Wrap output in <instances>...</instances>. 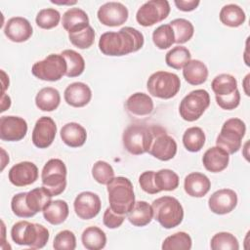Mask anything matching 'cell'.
Masks as SVG:
<instances>
[{
	"label": "cell",
	"instance_id": "cell-1",
	"mask_svg": "<svg viewBox=\"0 0 250 250\" xmlns=\"http://www.w3.org/2000/svg\"><path fill=\"white\" fill-rule=\"evenodd\" d=\"M144 43L145 38L141 31L125 26L117 32L103 33L99 40V49L105 56L121 57L139 51Z\"/></svg>",
	"mask_w": 250,
	"mask_h": 250
},
{
	"label": "cell",
	"instance_id": "cell-2",
	"mask_svg": "<svg viewBox=\"0 0 250 250\" xmlns=\"http://www.w3.org/2000/svg\"><path fill=\"white\" fill-rule=\"evenodd\" d=\"M109 207L117 214L126 215L135 204L134 188L128 178L114 177L107 185Z\"/></svg>",
	"mask_w": 250,
	"mask_h": 250
},
{
	"label": "cell",
	"instance_id": "cell-3",
	"mask_svg": "<svg viewBox=\"0 0 250 250\" xmlns=\"http://www.w3.org/2000/svg\"><path fill=\"white\" fill-rule=\"evenodd\" d=\"M11 237L18 245L28 246L31 249H41L48 242L50 234L48 229L40 224L20 221L13 225Z\"/></svg>",
	"mask_w": 250,
	"mask_h": 250
},
{
	"label": "cell",
	"instance_id": "cell-4",
	"mask_svg": "<svg viewBox=\"0 0 250 250\" xmlns=\"http://www.w3.org/2000/svg\"><path fill=\"white\" fill-rule=\"evenodd\" d=\"M153 218L164 229L178 227L184 219V209L180 201L169 195L161 196L152 201Z\"/></svg>",
	"mask_w": 250,
	"mask_h": 250
},
{
	"label": "cell",
	"instance_id": "cell-5",
	"mask_svg": "<svg viewBox=\"0 0 250 250\" xmlns=\"http://www.w3.org/2000/svg\"><path fill=\"white\" fill-rule=\"evenodd\" d=\"M153 139L152 125L131 124L123 132L124 148L131 154L141 155L148 151Z\"/></svg>",
	"mask_w": 250,
	"mask_h": 250
},
{
	"label": "cell",
	"instance_id": "cell-6",
	"mask_svg": "<svg viewBox=\"0 0 250 250\" xmlns=\"http://www.w3.org/2000/svg\"><path fill=\"white\" fill-rule=\"evenodd\" d=\"M245 133L246 125L241 119L229 118L223 124L216 140V146L226 150L229 154H233L241 147Z\"/></svg>",
	"mask_w": 250,
	"mask_h": 250
},
{
	"label": "cell",
	"instance_id": "cell-7",
	"mask_svg": "<svg viewBox=\"0 0 250 250\" xmlns=\"http://www.w3.org/2000/svg\"><path fill=\"white\" fill-rule=\"evenodd\" d=\"M66 166L62 160L52 158L46 162L42 169V186L53 195L62 193L66 188Z\"/></svg>",
	"mask_w": 250,
	"mask_h": 250
},
{
	"label": "cell",
	"instance_id": "cell-8",
	"mask_svg": "<svg viewBox=\"0 0 250 250\" xmlns=\"http://www.w3.org/2000/svg\"><path fill=\"white\" fill-rule=\"evenodd\" d=\"M146 87L151 96L168 100L175 97L180 91L181 80L175 73L159 70L149 76Z\"/></svg>",
	"mask_w": 250,
	"mask_h": 250
},
{
	"label": "cell",
	"instance_id": "cell-9",
	"mask_svg": "<svg viewBox=\"0 0 250 250\" xmlns=\"http://www.w3.org/2000/svg\"><path fill=\"white\" fill-rule=\"evenodd\" d=\"M210 105V95L206 90L197 89L188 93L181 102L179 112L181 117L188 122L201 117Z\"/></svg>",
	"mask_w": 250,
	"mask_h": 250
},
{
	"label": "cell",
	"instance_id": "cell-10",
	"mask_svg": "<svg viewBox=\"0 0 250 250\" xmlns=\"http://www.w3.org/2000/svg\"><path fill=\"white\" fill-rule=\"evenodd\" d=\"M32 74L40 80L55 82L66 73V62L61 54H50L44 60L36 62L31 67Z\"/></svg>",
	"mask_w": 250,
	"mask_h": 250
},
{
	"label": "cell",
	"instance_id": "cell-11",
	"mask_svg": "<svg viewBox=\"0 0 250 250\" xmlns=\"http://www.w3.org/2000/svg\"><path fill=\"white\" fill-rule=\"evenodd\" d=\"M153 139L148 153L161 161H168L177 153V143L159 125H152Z\"/></svg>",
	"mask_w": 250,
	"mask_h": 250
},
{
	"label": "cell",
	"instance_id": "cell-12",
	"mask_svg": "<svg viewBox=\"0 0 250 250\" xmlns=\"http://www.w3.org/2000/svg\"><path fill=\"white\" fill-rule=\"evenodd\" d=\"M170 14V4L166 0H150L143 4L136 14V20L142 26H151L165 20Z\"/></svg>",
	"mask_w": 250,
	"mask_h": 250
},
{
	"label": "cell",
	"instance_id": "cell-13",
	"mask_svg": "<svg viewBox=\"0 0 250 250\" xmlns=\"http://www.w3.org/2000/svg\"><path fill=\"white\" fill-rule=\"evenodd\" d=\"M129 12L120 2H106L102 5L97 13L100 22L106 26H119L128 20Z\"/></svg>",
	"mask_w": 250,
	"mask_h": 250
},
{
	"label": "cell",
	"instance_id": "cell-14",
	"mask_svg": "<svg viewBox=\"0 0 250 250\" xmlns=\"http://www.w3.org/2000/svg\"><path fill=\"white\" fill-rule=\"evenodd\" d=\"M27 133L26 121L19 116L7 115L0 118V139L6 142L22 140Z\"/></svg>",
	"mask_w": 250,
	"mask_h": 250
},
{
	"label": "cell",
	"instance_id": "cell-15",
	"mask_svg": "<svg viewBox=\"0 0 250 250\" xmlns=\"http://www.w3.org/2000/svg\"><path fill=\"white\" fill-rule=\"evenodd\" d=\"M75 214L82 220H91L101 211L102 203L98 194L92 191L79 193L73 202Z\"/></svg>",
	"mask_w": 250,
	"mask_h": 250
},
{
	"label": "cell",
	"instance_id": "cell-16",
	"mask_svg": "<svg viewBox=\"0 0 250 250\" xmlns=\"http://www.w3.org/2000/svg\"><path fill=\"white\" fill-rule=\"evenodd\" d=\"M57 125L49 116L40 117L32 131V143L38 148H47L50 146L56 137Z\"/></svg>",
	"mask_w": 250,
	"mask_h": 250
},
{
	"label": "cell",
	"instance_id": "cell-17",
	"mask_svg": "<svg viewBox=\"0 0 250 250\" xmlns=\"http://www.w3.org/2000/svg\"><path fill=\"white\" fill-rule=\"evenodd\" d=\"M9 181L16 187H25L36 182L38 179V168L30 161H22L15 164L9 170Z\"/></svg>",
	"mask_w": 250,
	"mask_h": 250
},
{
	"label": "cell",
	"instance_id": "cell-18",
	"mask_svg": "<svg viewBox=\"0 0 250 250\" xmlns=\"http://www.w3.org/2000/svg\"><path fill=\"white\" fill-rule=\"evenodd\" d=\"M237 205V194L230 188H222L215 191L208 200L209 209L218 215L230 213Z\"/></svg>",
	"mask_w": 250,
	"mask_h": 250
},
{
	"label": "cell",
	"instance_id": "cell-19",
	"mask_svg": "<svg viewBox=\"0 0 250 250\" xmlns=\"http://www.w3.org/2000/svg\"><path fill=\"white\" fill-rule=\"evenodd\" d=\"M4 33L11 41L21 43L31 37L33 29L31 23L25 18L14 17L6 22Z\"/></svg>",
	"mask_w": 250,
	"mask_h": 250
},
{
	"label": "cell",
	"instance_id": "cell-20",
	"mask_svg": "<svg viewBox=\"0 0 250 250\" xmlns=\"http://www.w3.org/2000/svg\"><path fill=\"white\" fill-rule=\"evenodd\" d=\"M63 97L67 104L73 107H83L91 101L92 91L83 82H73L65 88Z\"/></svg>",
	"mask_w": 250,
	"mask_h": 250
},
{
	"label": "cell",
	"instance_id": "cell-21",
	"mask_svg": "<svg viewBox=\"0 0 250 250\" xmlns=\"http://www.w3.org/2000/svg\"><path fill=\"white\" fill-rule=\"evenodd\" d=\"M184 188L188 195L200 198L210 190L211 182L206 175L199 172H192L185 178Z\"/></svg>",
	"mask_w": 250,
	"mask_h": 250
},
{
	"label": "cell",
	"instance_id": "cell-22",
	"mask_svg": "<svg viewBox=\"0 0 250 250\" xmlns=\"http://www.w3.org/2000/svg\"><path fill=\"white\" fill-rule=\"evenodd\" d=\"M205 169L212 173H219L225 170L229 162V154L220 146L208 148L202 157Z\"/></svg>",
	"mask_w": 250,
	"mask_h": 250
},
{
	"label": "cell",
	"instance_id": "cell-23",
	"mask_svg": "<svg viewBox=\"0 0 250 250\" xmlns=\"http://www.w3.org/2000/svg\"><path fill=\"white\" fill-rule=\"evenodd\" d=\"M125 106L131 115L145 117L153 111V101L147 94L137 92L127 99Z\"/></svg>",
	"mask_w": 250,
	"mask_h": 250
},
{
	"label": "cell",
	"instance_id": "cell-24",
	"mask_svg": "<svg viewBox=\"0 0 250 250\" xmlns=\"http://www.w3.org/2000/svg\"><path fill=\"white\" fill-rule=\"evenodd\" d=\"M62 24L68 34L78 32L90 25L89 17L86 12L80 8H70L62 15Z\"/></svg>",
	"mask_w": 250,
	"mask_h": 250
},
{
	"label": "cell",
	"instance_id": "cell-25",
	"mask_svg": "<svg viewBox=\"0 0 250 250\" xmlns=\"http://www.w3.org/2000/svg\"><path fill=\"white\" fill-rule=\"evenodd\" d=\"M60 136L62 142L70 147L82 146L87 140L85 128L76 122H69L63 125L61 129Z\"/></svg>",
	"mask_w": 250,
	"mask_h": 250
},
{
	"label": "cell",
	"instance_id": "cell-26",
	"mask_svg": "<svg viewBox=\"0 0 250 250\" xmlns=\"http://www.w3.org/2000/svg\"><path fill=\"white\" fill-rule=\"evenodd\" d=\"M183 76L190 85H201L208 78V68L199 60H190L183 67Z\"/></svg>",
	"mask_w": 250,
	"mask_h": 250
},
{
	"label": "cell",
	"instance_id": "cell-27",
	"mask_svg": "<svg viewBox=\"0 0 250 250\" xmlns=\"http://www.w3.org/2000/svg\"><path fill=\"white\" fill-rule=\"evenodd\" d=\"M44 219L51 225L57 226L62 224L68 217L69 209L68 205L64 200L58 199L52 200L44 209H43Z\"/></svg>",
	"mask_w": 250,
	"mask_h": 250
},
{
	"label": "cell",
	"instance_id": "cell-28",
	"mask_svg": "<svg viewBox=\"0 0 250 250\" xmlns=\"http://www.w3.org/2000/svg\"><path fill=\"white\" fill-rule=\"evenodd\" d=\"M128 221L135 227H145L153 219V210L146 201L135 202L133 208L127 213Z\"/></svg>",
	"mask_w": 250,
	"mask_h": 250
},
{
	"label": "cell",
	"instance_id": "cell-29",
	"mask_svg": "<svg viewBox=\"0 0 250 250\" xmlns=\"http://www.w3.org/2000/svg\"><path fill=\"white\" fill-rule=\"evenodd\" d=\"M61 103L60 92L53 87L42 88L35 97V104L42 111H53Z\"/></svg>",
	"mask_w": 250,
	"mask_h": 250
},
{
	"label": "cell",
	"instance_id": "cell-30",
	"mask_svg": "<svg viewBox=\"0 0 250 250\" xmlns=\"http://www.w3.org/2000/svg\"><path fill=\"white\" fill-rule=\"evenodd\" d=\"M53 195L42 186L26 192V204L28 208L36 215L52 201Z\"/></svg>",
	"mask_w": 250,
	"mask_h": 250
},
{
	"label": "cell",
	"instance_id": "cell-31",
	"mask_svg": "<svg viewBox=\"0 0 250 250\" xmlns=\"http://www.w3.org/2000/svg\"><path fill=\"white\" fill-rule=\"evenodd\" d=\"M219 18L223 24L229 27H238L246 20L244 11L236 4L225 5L220 11Z\"/></svg>",
	"mask_w": 250,
	"mask_h": 250
},
{
	"label": "cell",
	"instance_id": "cell-32",
	"mask_svg": "<svg viewBox=\"0 0 250 250\" xmlns=\"http://www.w3.org/2000/svg\"><path fill=\"white\" fill-rule=\"evenodd\" d=\"M81 241L88 250H101L106 244V235L98 227H88L82 232Z\"/></svg>",
	"mask_w": 250,
	"mask_h": 250
},
{
	"label": "cell",
	"instance_id": "cell-33",
	"mask_svg": "<svg viewBox=\"0 0 250 250\" xmlns=\"http://www.w3.org/2000/svg\"><path fill=\"white\" fill-rule=\"evenodd\" d=\"M61 55L64 58L66 62V73L67 77H77L81 75L85 69V61L83 57L74 50L66 49L63 50Z\"/></svg>",
	"mask_w": 250,
	"mask_h": 250
},
{
	"label": "cell",
	"instance_id": "cell-34",
	"mask_svg": "<svg viewBox=\"0 0 250 250\" xmlns=\"http://www.w3.org/2000/svg\"><path fill=\"white\" fill-rule=\"evenodd\" d=\"M205 134L200 127H189L183 135V144L187 150L197 152L205 145Z\"/></svg>",
	"mask_w": 250,
	"mask_h": 250
},
{
	"label": "cell",
	"instance_id": "cell-35",
	"mask_svg": "<svg viewBox=\"0 0 250 250\" xmlns=\"http://www.w3.org/2000/svg\"><path fill=\"white\" fill-rule=\"evenodd\" d=\"M211 87L215 96H227L237 90V81L234 76L228 73H222L213 79Z\"/></svg>",
	"mask_w": 250,
	"mask_h": 250
},
{
	"label": "cell",
	"instance_id": "cell-36",
	"mask_svg": "<svg viewBox=\"0 0 250 250\" xmlns=\"http://www.w3.org/2000/svg\"><path fill=\"white\" fill-rule=\"evenodd\" d=\"M179 176L170 169H161L154 172V183L160 191L175 190L179 187Z\"/></svg>",
	"mask_w": 250,
	"mask_h": 250
},
{
	"label": "cell",
	"instance_id": "cell-37",
	"mask_svg": "<svg viewBox=\"0 0 250 250\" xmlns=\"http://www.w3.org/2000/svg\"><path fill=\"white\" fill-rule=\"evenodd\" d=\"M175 35V43L184 44L191 39L194 33L192 23L186 19H176L169 22Z\"/></svg>",
	"mask_w": 250,
	"mask_h": 250
},
{
	"label": "cell",
	"instance_id": "cell-38",
	"mask_svg": "<svg viewBox=\"0 0 250 250\" xmlns=\"http://www.w3.org/2000/svg\"><path fill=\"white\" fill-rule=\"evenodd\" d=\"M190 58L191 55L188 48L176 46L166 54L165 62L168 66L174 69H181L190 61Z\"/></svg>",
	"mask_w": 250,
	"mask_h": 250
},
{
	"label": "cell",
	"instance_id": "cell-39",
	"mask_svg": "<svg viewBox=\"0 0 250 250\" xmlns=\"http://www.w3.org/2000/svg\"><path fill=\"white\" fill-rule=\"evenodd\" d=\"M152 41L160 50L170 48L175 43V35L171 25L169 23L161 24L155 28L152 32Z\"/></svg>",
	"mask_w": 250,
	"mask_h": 250
},
{
	"label": "cell",
	"instance_id": "cell-40",
	"mask_svg": "<svg viewBox=\"0 0 250 250\" xmlns=\"http://www.w3.org/2000/svg\"><path fill=\"white\" fill-rule=\"evenodd\" d=\"M192 241L189 234L185 231L176 232L166 237L162 243L163 250H189Z\"/></svg>",
	"mask_w": 250,
	"mask_h": 250
},
{
	"label": "cell",
	"instance_id": "cell-41",
	"mask_svg": "<svg viewBox=\"0 0 250 250\" xmlns=\"http://www.w3.org/2000/svg\"><path fill=\"white\" fill-rule=\"evenodd\" d=\"M210 247L213 250H238L239 243L232 233L221 231L213 235Z\"/></svg>",
	"mask_w": 250,
	"mask_h": 250
},
{
	"label": "cell",
	"instance_id": "cell-42",
	"mask_svg": "<svg viewBox=\"0 0 250 250\" xmlns=\"http://www.w3.org/2000/svg\"><path fill=\"white\" fill-rule=\"evenodd\" d=\"M60 21L61 14L54 8H46L40 10L35 19L36 24L43 29H51L56 27Z\"/></svg>",
	"mask_w": 250,
	"mask_h": 250
},
{
	"label": "cell",
	"instance_id": "cell-43",
	"mask_svg": "<svg viewBox=\"0 0 250 250\" xmlns=\"http://www.w3.org/2000/svg\"><path fill=\"white\" fill-rule=\"evenodd\" d=\"M92 176L97 183L107 185L114 178V170L107 162L99 160L92 167Z\"/></svg>",
	"mask_w": 250,
	"mask_h": 250
},
{
	"label": "cell",
	"instance_id": "cell-44",
	"mask_svg": "<svg viewBox=\"0 0 250 250\" xmlns=\"http://www.w3.org/2000/svg\"><path fill=\"white\" fill-rule=\"evenodd\" d=\"M68 39L75 47L79 49H88L90 48L95 41V31L91 25H89L84 30L69 33Z\"/></svg>",
	"mask_w": 250,
	"mask_h": 250
},
{
	"label": "cell",
	"instance_id": "cell-45",
	"mask_svg": "<svg viewBox=\"0 0 250 250\" xmlns=\"http://www.w3.org/2000/svg\"><path fill=\"white\" fill-rule=\"evenodd\" d=\"M53 248L56 250H74L76 248L74 233L68 229L58 232L54 238Z\"/></svg>",
	"mask_w": 250,
	"mask_h": 250
},
{
	"label": "cell",
	"instance_id": "cell-46",
	"mask_svg": "<svg viewBox=\"0 0 250 250\" xmlns=\"http://www.w3.org/2000/svg\"><path fill=\"white\" fill-rule=\"evenodd\" d=\"M26 192H20L13 196L11 208L13 213L20 218H30L35 214L28 208L26 204Z\"/></svg>",
	"mask_w": 250,
	"mask_h": 250
},
{
	"label": "cell",
	"instance_id": "cell-47",
	"mask_svg": "<svg viewBox=\"0 0 250 250\" xmlns=\"http://www.w3.org/2000/svg\"><path fill=\"white\" fill-rule=\"evenodd\" d=\"M217 104L226 110H231L236 108L239 105L240 103V93L237 90H235L230 95L227 96H215Z\"/></svg>",
	"mask_w": 250,
	"mask_h": 250
},
{
	"label": "cell",
	"instance_id": "cell-48",
	"mask_svg": "<svg viewBox=\"0 0 250 250\" xmlns=\"http://www.w3.org/2000/svg\"><path fill=\"white\" fill-rule=\"evenodd\" d=\"M141 188L148 194H156L159 192L154 183V171H145L139 177Z\"/></svg>",
	"mask_w": 250,
	"mask_h": 250
},
{
	"label": "cell",
	"instance_id": "cell-49",
	"mask_svg": "<svg viewBox=\"0 0 250 250\" xmlns=\"http://www.w3.org/2000/svg\"><path fill=\"white\" fill-rule=\"evenodd\" d=\"M125 220V216L121 214L115 213L110 207L106 208L104 217H103V222L104 225L108 228V229H117L119 228Z\"/></svg>",
	"mask_w": 250,
	"mask_h": 250
},
{
	"label": "cell",
	"instance_id": "cell-50",
	"mask_svg": "<svg viewBox=\"0 0 250 250\" xmlns=\"http://www.w3.org/2000/svg\"><path fill=\"white\" fill-rule=\"evenodd\" d=\"M176 7L183 12H190L197 8L200 1L199 0H175Z\"/></svg>",
	"mask_w": 250,
	"mask_h": 250
},
{
	"label": "cell",
	"instance_id": "cell-51",
	"mask_svg": "<svg viewBox=\"0 0 250 250\" xmlns=\"http://www.w3.org/2000/svg\"><path fill=\"white\" fill-rule=\"evenodd\" d=\"M11 105V99L8 95H6L5 93H2V99H1V111H5L6 109H8Z\"/></svg>",
	"mask_w": 250,
	"mask_h": 250
},
{
	"label": "cell",
	"instance_id": "cell-52",
	"mask_svg": "<svg viewBox=\"0 0 250 250\" xmlns=\"http://www.w3.org/2000/svg\"><path fill=\"white\" fill-rule=\"evenodd\" d=\"M2 73V93H5V90L9 87V77L7 76V74L5 73L4 70H1Z\"/></svg>",
	"mask_w": 250,
	"mask_h": 250
},
{
	"label": "cell",
	"instance_id": "cell-53",
	"mask_svg": "<svg viewBox=\"0 0 250 250\" xmlns=\"http://www.w3.org/2000/svg\"><path fill=\"white\" fill-rule=\"evenodd\" d=\"M51 2H52V3H54V4H59V5H64V4H68V5H73V4H76V3H77L76 1H67V2H58V1H54V0H52Z\"/></svg>",
	"mask_w": 250,
	"mask_h": 250
}]
</instances>
